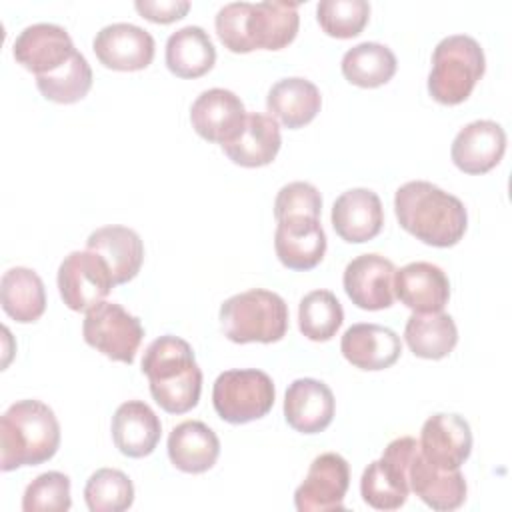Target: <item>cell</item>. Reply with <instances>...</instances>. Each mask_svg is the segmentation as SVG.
<instances>
[{"label": "cell", "instance_id": "6da1fadb", "mask_svg": "<svg viewBox=\"0 0 512 512\" xmlns=\"http://www.w3.org/2000/svg\"><path fill=\"white\" fill-rule=\"evenodd\" d=\"M394 212L408 234L436 248L458 244L468 226V212L460 198L426 180L402 184L394 194Z\"/></svg>", "mask_w": 512, "mask_h": 512}, {"label": "cell", "instance_id": "7a4b0ae2", "mask_svg": "<svg viewBox=\"0 0 512 512\" xmlns=\"http://www.w3.org/2000/svg\"><path fill=\"white\" fill-rule=\"evenodd\" d=\"M142 374L148 378L156 404L170 414H184L200 400L202 370L192 346L178 336H160L146 348Z\"/></svg>", "mask_w": 512, "mask_h": 512}, {"label": "cell", "instance_id": "3957f363", "mask_svg": "<svg viewBox=\"0 0 512 512\" xmlns=\"http://www.w3.org/2000/svg\"><path fill=\"white\" fill-rule=\"evenodd\" d=\"M60 446V424L52 408L28 398L14 402L0 418V468L38 466L50 460Z\"/></svg>", "mask_w": 512, "mask_h": 512}, {"label": "cell", "instance_id": "277c9868", "mask_svg": "<svg viewBox=\"0 0 512 512\" xmlns=\"http://www.w3.org/2000/svg\"><path fill=\"white\" fill-rule=\"evenodd\" d=\"M220 326L230 342L272 344L288 330V306L280 294L252 288L224 300Z\"/></svg>", "mask_w": 512, "mask_h": 512}, {"label": "cell", "instance_id": "5b68a950", "mask_svg": "<svg viewBox=\"0 0 512 512\" xmlns=\"http://www.w3.org/2000/svg\"><path fill=\"white\" fill-rule=\"evenodd\" d=\"M484 70V50L472 36H446L436 44L432 52L428 92L440 104H460L472 94Z\"/></svg>", "mask_w": 512, "mask_h": 512}, {"label": "cell", "instance_id": "8992f818", "mask_svg": "<svg viewBox=\"0 0 512 512\" xmlns=\"http://www.w3.org/2000/svg\"><path fill=\"white\" fill-rule=\"evenodd\" d=\"M276 390L272 378L256 368L226 370L212 388L216 414L230 424H246L264 418L274 406Z\"/></svg>", "mask_w": 512, "mask_h": 512}, {"label": "cell", "instance_id": "52a82bcc", "mask_svg": "<svg viewBox=\"0 0 512 512\" xmlns=\"http://www.w3.org/2000/svg\"><path fill=\"white\" fill-rule=\"evenodd\" d=\"M416 450L418 440L402 436L392 440L382 456L368 464L360 478V494L368 506L376 510H398L404 506L410 494L408 468Z\"/></svg>", "mask_w": 512, "mask_h": 512}, {"label": "cell", "instance_id": "ba28073f", "mask_svg": "<svg viewBox=\"0 0 512 512\" xmlns=\"http://www.w3.org/2000/svg\"><path fill=\"white\" fill-rule=\"evenodd\" d=\"M82 336L88 346L106 358L132 364L144 338V328L136 316L116 302H100L86 312Z\"/></svg>", "mask_w": 512, "mask_h": 512}, {"label": "cell", "instance_id": "9c48e42d", "mask_svg": "<svg viewBox=\"0 0 512 512\" xmlns=\"http://www.w3.org/2000/svg\"><path fill=\"white\" fill-rule=\"evenodd\" d=\"M106 260L92 250L70 252L58 268V290L64 304L74 312H88L114 288Z\"/></svg>", "mask_w": 512, "mask_h": 512}, {"label": "cell", "instance_id": "30bf717a", "mask_svg": "<svg viewBox=\"0 0 512 512\" xmlns=\"http://www.w3.org/2000/svg\"><path fill=\"white\" fill-rule=\"evenodd\" d=\"M350 486V466L336 452L316 456L306 478L294 492L298 512H332L344 508V496Z\"/></svg>", "mask_w": 512, "mask_h": 512}, {"label": "cell", "instance_id": "8fae6325", "mask_svg": "<svg viewBox=\"0 0 512 512\" xmlns=\"http://www.w3.org/2000/svg\"><path fill=\"white\" fill-rule=\"evenodd\" d=\"M154 38L136 24L116 22L96 32L92 50L102 66L120 72H136L150 66L154 58Z\"/></svg>", "mask_w": 512, "mask_h": 512}, {"label": "cell", "instance_id": "7c38bea8", "mask_svg": "<svg viewBox=\"0 0 512 512\" xmlns=\"http://www.w3.org/2000/svg\"><path fill=\"white\" fill-rule=\"evenodd\" d=\"M190 122L200 138L224 146L242 132L246 108L232 90L210 88L192 102Z\"/></svg>", "mask_w": 512, "mask_h": 512}, {"label": "cell", "instance_id": "4fadbf2b", "mask_svg": "<svg viewBox=\"0 0 512 512\" xmlns=\"http://www.w3.org/2000/svg\"><path fill=\"white\" fill-rule=\"evenodd\" d=\"M78 50L70 34L50 22L26 26L14 40L12 54L18 64L36 76H44L66 64Z\"/></svg>", "mask_w": 512, "mask_h": 512}, {"label": "cell", "instance_id": "5bb4252c", "mask_svg": "<svg viewBox=\"0 0 512 512\" xmlns=\"http://www.w3.org/2000/svg\"><path fill=\"white\" fill-rule=\"evenodd\" d=\"M422 456L440 470H458L472 452L470 424L458 414H434L420 430Z\"/></svg>", "mask_w": 512, "mask_h": 512}, {"label": "cell", "instance_id": "9a60e30c", "mask_svg": "<svg viewBox=\"0 0 512 512\" xmlns=\"http://www.w3.org/2000/svg\"><path fill=\"white\" fill-rule=\"evenodd\" d=\"M394 264L380 254L356 256L344 268V290L362 310H384L394 302Z\"/></svg>", "mask_w": 512, "mask_h": 512}, {"label": "cell", "instance_id": "2e32d148", "mask_svg": "<svg viewBox=\"0 0 512 512\" xmlns=\"http://www.w3.org/2000/svg\"><path fill=\"white\" fill-rule=\"evenodd\" d=\"M274 250L278 260L290 270H312L326 252V234L314 216H286L276 220Z\"/></svg>", "mask_w": 512, "mask_h": 512}, {"label": "cell", "instance_id": "e0dca14e", "mask_svg": "<svg viewBox=\"0 0 512 512\" xmlns=\"http://www.w3.org/2000/svg\"><path fill=\"white\" fill-rule=\"evenodd\" d=\"M506 152V132L494 120H474L454 138L450 156L466 174L490 172Z\"/></svg>", "mask_w": 512, "mask_h": 512}, {"label": "cell", "instance_id": "ac0fdd59", "mask_svg": "<svg viewBox=\"0 0 512 512\" xmlns=\"http://www.w3.org/2000/svg\"><path fill=\"white\" fill-rule=\"evenodd\" d=\"M330 218L342 240L362 244L380 234L384 210L376 192L368 188H352L336 198Z\"/></svg>", "mask_w": 512, "mask_h": 512}, {"label": "cell", "instance_id": "d6986e66", "mask_svg": "<svg viewBox=\"0 0 512 512\" xmlns=\"http://www.w3.org/2000/svg\"><path fill=\"white\" fill-rule=\"evenodd\" d=\"M336 400L332 390L316 378L294 380L284 396V418L302 434L326 430L334 418Z\"/></svg>", "mask_w": 512, "mask_h": 512}, {"label": "cell", "instance_id": "ffe728a7", "mask_svg": "<svg viewBox=\"0 0 512 512\" xmlns=\"http://www.w3.org/2000/svg\"><path fill=\"white\" fill-rule=\"evenodd\" d=\"M394 296L414 312H440L450 298L444 270L432 262H410L394 274Z\"/></svg>", "mask_w": 512, "mask_h": 512}, {"label": "cell", "instance_id": "44dd1931", "mask_svg": "<svg viewBox=\"0 0 512 512\" xmlns=\"http://www.w3.org/2000/svg\"><path fill=\"white\" fill-rule=\"evenodd\" d=\"M342 356L360 370L390 368L402 354L400 336L380 324H352L340 340Z\"/></svg>", "mask_w": 512, "mask_h": 512}, {"label": "cell", "instance_id": "7402d4cb", "mask_svg": "<svg viewBox=\"0 0 512 512\" xmlns=\"http://www.w3.org/2000/svg\"><path fill=\"white\" fill-rule=\"evenodd\" d=\"M408 480L410 490L432 510L448 512L456 510L466 500V480L458 470H440L432 466L418 450L412 456L410 468H408Z\"/></svg>", "mask_w": 512, "mask_h": 512}, {"label": "cell", "instance_id": "603a6c76", "mask_svg": "<svg viewBox=\"0 0 512 512\" xmlns=\"http://www.w3.org/2000/svg\"><path fill=\"white\" fill-rule=\"evenodd\" d=\"M162 424L156 412L142 400L120 404L112 416V440L128 458H144L160 442Z\"/></svg>", "mask_w": 512, "mask_h": 512}, {"label": "cell", "instance_id": "cb8c5ba5", "mask_svg": "<svg viewBox=\"0 0 512 512\" xmlns=\"http://www.w3.org/2000/svg\"><path fill=\"white\" fill-rule=\"evenodd\" d=\"M86 250H92L106 260L114 284L130 282L144 262L142 238L126 226L110 224L96 228L86 240Z\"/></svg>", "mask_w": 512, "mask_h": 512}, {"label": "cell", "instance_id": "d4e9b609", "mask_svg": "<svg viewBox=\"0 0 512 512\" xmlns=\"http://www.w3.org/2000/svg\"><path fill=\"white\" fill-rule=\"evenodd\" d=\"M220 454V440L216 432L200 422L186 420L172 428L168 436V458L186 474H202L210 470Z\"/></svg>", "mask_w": 512, "mask_h": 512}, {"label": "cell", "instance_id": "484cf974", "mask_svg": "<svg viewBox=\"0 0 512 512\" xmlns=\"http://www.w3.org/2000/svg\"><path fill=\"white\" fill-rule=\"evenodd\" d=\"M282 144L278 122L260 112H248L242 132L222 146L224 154L238 166L258 168L270 164Z\"/></svg>", "mask_w": 512, "mask_h": 512}, {"label": "cell", "instance_id": "4316f807", "mask_svg": "<svg viewBox=\"0 0 512 512\" xmlns=\"http://www.w3.org/2000/svg\"><path fill=\"white\" fill-rule=\"evenodd\" d=\"M320 106V90L314 82L300 76L278 80L266 96L270 116L280 120L290 130L310 124L320 112Z\"/></svg>", "mask_w": 512, "mask_h": 512}, {"label": "cell", "instance_id": "83f0119b", "mask_svg": "<svg viewBox=\"0 0 512 512\" xmlns=\"http://www.w3.org/2000/svg\"><path fill=\"white\" fill-rule=\"evenodd\" d=\"M216 48L200 26H184L166 40V66L178 78H200L212 70Z\"/></svg>", "mask_w": 512, "mask_h": 512}, {"label": "cell", "instance_id": "f1b7e54d", "mask_svg": "<svg viewBox=\"0 0 512 512\" xmlns=\"http://www.w3.org/2000/svg\"><path fill=\"white\" fill-rule=\"evenodd\" d=\"M408 348L426 360H440L448 356L458 342V328L454 318L446 312H414L404 328Z\"/></svg>", "mask_w": 512, "mask_h": 512}, {"label": "cell", "instance_id": "f546056e", "mask_svg": "<svg viewBox=\"0 0 512 512\" xmlns=\"http://www.w3.org/2000/svg\"><path fill=\"white\" fill-rule=\"evenodd\" d=\"M0 300L4 312L20 322H36L46 310V290L42 278L24 266L4 272L0 282Z\"/></svg>", "mask_w": 512, "mask_h": 512}, {"label": "cell", "instance_id": "4dcf8cb0", "mask_svg": "<svg viewBox=\"0 0 512 512\" xmlns=\"http://www.w3.org/2000/svg\"><path fill=\"white\" fill-rule=\"evenodd\" d=\"M344 78L360 88H378L396 74L394 52L378 42H362L342 56Z\"/></svg>", "mask_w": 512, "mask_h": 512}, {"label": "cell", "instance_id": "1f68e13d", "mask_svg": "<svg viewBox=\"0 0 512 512\" xmlns=\"http://www.w3.org/2000/svg\"><path fill=\"white\" fill-rule=\"evenodd\" d=\"M300 16L296 2H258L252 4V32L256 50H280L298 32Z\"/></svg>", "mask_w": 512, "mask_h": 512}, {"label": "cell", "instance_id": "d6a6232c", "mask_svg": "<svg viewBox=\"0 0 512 512\" xmlns=\"http://www.w3.org/2000/svg\"><path fill=\"white\" fill-rule=\"evenodd\" d=\"M344 322V310L330 290L308 292L298 306V328L312 342H326L336 336Z\"/></svg>", "mask_w": 512, "mask_h": 512}, {"label": "cell", "instance_id": "836d02e7", "mask_svg": "<svg viewBox=\"0 0 512 512\" xmlns=\"http://www.w3.org/2000/svg\"><path fill=\"white\" fill-rule=\"evenodd\" d=\"M40 94L56 104H74L82 100L92 88V68L88 60L76 52L66 64L50 74L36 76Z\"/></svg>", "mask_w": 512, "mask_h": 512}, {"label": "cell", "instance_id": "e575fe53", "mask_svg": "<svg viewBox=\"0 0 512 512\" xmlns=\"http://www.w3.org/2000/svg\"><path fill=\"white\" fill-rule=\"evenodd\" d=\"M84 500L90 512H122L134 502V484L122 470L100 468L88 478Z\"/></svg>", "mask_w": 512, "mask_h": 512}, {"label": "cell", "instance_id": "d590c367", "mask_svg": "<svg viewBox=\"0 0 512 512\" xmlns=\"http://www.w3.org/2000/svg\"><path fill=\"white\" fill-rule=\"evenodd\" d=\"M320 28L334 38L358 36L370 18V4L366 0H322L316 6Z\"/></svg>", "mask_w": 512, "mask_h": 512}, {"label": "cell", "instance_id": "8d00e7d4", "mask_svg": "<svg viewBox=\"0 0 512 512\" xmlns=\"http://www.w3.org/2000/svg\"><path fill=\"white\" fill-rule=\"evenodd\" d=\"M70 506V478L56 470L36 476L22 496L24 512H66Z\"/></svg>", "mask_w": 512, "mask_h": 512}, {"label": "cell", "instance_id": "74e56055", "mask_svg": "<svg viewBox=\"0 0 512 512\" xmlns=\"http://www.w3.org/2000/svg\"><path fill=\"white\" fill-rule=\"evenodd\" d=\"M250 2H230L216 14L214 26L220 42L234 54L252 52L250 28H248Z\"/></svg>", "mask_w": 512, "mask_h": 512}, {"label": "cell", "instance_id": "f35d334b", "mask_svg": "<svg viewBox=\"0 0 512 512\" xmlns=\"http://www.w3.org/2000/svg\"><path fill=\"white\" fill-rule=\"evenodd\" d=\"M322 196L310 182H290L282 186L274 200V216L282 220L286 216H314L320 218Z\"/></svg>", "mask_w": 512, "mask_h": 512}, {"label": "cell", "instance_id": "ab89813d", "mask_svg": "<svg viewBox=\"0 0 512 512\" xmlns=\"http://www.w3.org/2000/svg\"><path fill=\"white\" fill-rule=\"evenodd\" d=\"M138 14L156 24H170L186 16L190 10L188 0H138L134 2Z\"/></svg>", "mask_w": 512, "mask_h": 512}]
</instances>
